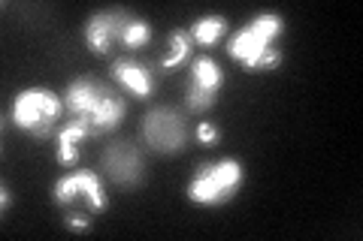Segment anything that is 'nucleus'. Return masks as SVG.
<instances>
[{
	"mask_svg": "<svg viewBox=\"0 0 363 241\" xmlns=\"http://www.w3.org/2000/svg\"><path fill=\"white\" fill-rule=\"evenodd\" d=\"M61 97L67 121H79L91 133V139L116 133L128 121V97L100 76H73Z\"/></svg>",
	"mask_w": 363,
	"mask_h": 241,
	"instance_id": "nucleus-1",
	"label": "nucleus"
},
{
	"mask_svg": "<svg viewBox=\"0 0 363 241\" xmlns=\"http://www.w3.org/2000/svg\"><path fill=\"white\" fill-rule=\"evenodd\" d=\"M281 33H285V18L279 13H260L227 37V54L252 76L276 73L285 64V52L279 45Z\"/></svg>",
	"mask_w": 363,
	"mask_h": 241,
	"instance_id": "nucleus-2",
	"label": "nucleus"
},
{
	"mask_svg": "<svg viewBox=\"0 0 363 241\" xmlns=\"http://www.w3.org/2000/svg\"><path fill=\"white\" fill-rule=\"evenodd\" d=\"M61 118H67L64 97L45 85L21 88L9 100V124L37 142L55 139V133L61 130Z\"/></svg>",
	"mask_w": 363,
	"mask_h": 241,
	"instance_id": "nucleus-3",
	"label": "nucleus"
},
{
	"mask_svg": "<svg viewBox=\"0 0 363 241\" xmlns=\"http://www.w3.org/2000/svg\"><path fill=\"white\" fill-rule=\"evenodd\" d=\"M245 184V163L240 157H218L206 160L191 172L185 196L191 205L200 208H221V205L233 202L240 196V190Z\"/></svg>",
	"mask_w": 363,
	"mask_h": 241,
	"instance_id": "nucleus-4",
	"label": "nucleus"
},
{
	"mask_svg": "<svg viewBox=\"0 0 363 241\" xmlns=\"http://www.w3.org/2000/svg\"><path fill=\"white\" fill-rule=\"evenodd\" d=\"M191 136H194V130L188 124V112L167 106V102L152 106L140 121V142L157 157L182 154L188 148Z\"/></svg>",
	"mask_w": 363,
	"mask_h": 241,
	"instance_id": "nucleus-5",
	"label": "nucleus"
},
{
	"mask_svg": "<svg viewBox=\"0 0 363 241\" xmlns=\"http://www.w3.org/2000/svg\"><path fill=\"white\" fill-rule=\"evenodd\" d=\"M52 202L58 208H70V205H82L91 214H104L109 208V190L104 184V175L94 169H73L61 175L52 184Z\"/></svg>",
	"mask_w": 363,
	"mask_h": 241,
	"instance_id": "nucleus-6",
	"label": "nucleus"
},
{
	"mask_svg": "<svg viewBox=\"0 0 363 241\" xmlns=\"http://www.w3.org/2000/svg\"><path fill=\"white\" fill-rule=\"evenodd\" d=\"M133 16L136 13H130V9H124V6H106V9L91 13L82 25L85 49L97 57H109L118 49L124 52V40H128Z\"/></svg>",
	"mask_w": 363,
	"mask_h": 241,
	"instance_id": "nucleus-7",
	"label": "nucleus"
},
{
	"mask_svg": "<svg viewBox=\"0 0 363 241\" xmlns=\"http://www.w3.org/2000/svg\"><path fill=\"white\" fill-rule=\"evenodd\" d=\"M224 66L212 54H200L191 61V70L185 78V109L188 114H206L218 106V97L224 90Z\"/></svg>",
	"mask_w": 363,
	"mask_h": 241,
	"instance_id": "nucleus-8",
	"label": "nucleus"
},
{
	"mask_svg": "<svg viewBox=\"0 0 363 241\" xmlns=\"http://www.w3.org/2000/svg\"><path fill=\"white\" fill-rule=\"evenodd\" d=\"M100 163H104V175L121 190H133L145 181V154L130 139L109 142L100 154Z\"/></svg>",
	"mask_w": 363,
	"mask_h": 241,
	"instance_id": "nucleus-9",
	"label": "nucleus"
},
{
	"mask_svg": "<svg viewBox=\"0 0 363 241\" xmlns=\"http://www.w3.org/2000/svg\"><path fill=\"white\" fill-rule=\"evenodd\" d=\"M109 78L124 97H133V100H152L155 90H157V73L152 64L140 61L133 54H118L112 57L109 64Z\"/></svg>",
	"mask_w": 363,
	"mask_h": 241,
	"instance_id": "nucleus-10",
	"label": "nucleus"
},
{
	"mask_svg": "<svg viewBox=\"0 0 363 241\" xmlns=\"http://www.w3.org/2000/svg\"><path fill=\"white\" fill-rule=\"evenodd\" d=\"M91 139V133L79 121H64L61 130L55 133V160L64 169L79 166V154H82V142Z\"/></svg>",
	"mask_w": 363,
	"mask_h": 241,
	"instance_id": "nucleus-11",
	"label": "nucleus"
},
{
	"mask_svg": "<svg viewBox=\"0 0 363 241\" xmlns=\"http://www.w3.org/2000/svg\"><path fill=\"white\" fill-rule=\"evenodd\" d=\"M191 40H194L197 49H215L218 42L227 40V33H230V21H227V16L221 13H209V16H197L194 21H191Z\"/></svg>",
	"mask_w": 363,
	"mask_h": 241,
	"instance_id": "nucleus-12",
	"label": "nucleus"
},
{
	"mask_svg": "<svg viewBox=\"0 0 363 241\" xmlns=\"http://www.w3.org/2000/svg\"><path fill=\"white\" fill-rule=\"evenodd\" d=\"M169 40V52L161 57V70H176V66L188 64L191 54H194V40H191V33L185 28H173L167 33Z\"/></svg>",
	"mask_w": 363,
	"mask_h": 241,
	"instance_id": "nucleus-13",
	"label": "nucleus"
},
{
	"mask_svg": "<svg viewBox=\"0 0 363 241\" xmlns=\"http://www.w3.org/2000/svg\"><path fill=\"white\" fill-rule=\"evenodd\" d=\"M194 139H197L203 148H215V145H218V139H221V130L215 127V121H197Z\"/></svg>",
	"mask_w": 363,
	"mask_h": 241,
	"instance_id": "nucleus-14",
	"label": "nucleus"
},
{
	"mask_svg": "<svg viewBox=\"0 0 363 241\" xmlns=\"http://www.w3.org/2000/svg\"><path fill=\"white\" fill-rule=\"evenodd\" d=\"M91 221H94V214H91V211H70L64 217V226L73 229V233H88Z\"/></svg>",
	"mask_w": 363,
	"mask_h": 241,
	"instance_id": "nucleus-15",
	"label": "nucleus"
},
{
	"mask_svg": "<svg viewBox=\"0 0 363 241\" xmlns=\"http://www.w3.org/2000/svg\"><path fill=\"white\" fill-rule=\"evenodd\" d=\"M13 202H16V196H13V190H9V184H6V181H4V184H0V211H9V208H13Z\"/></svg>",
	"mask_w": 363,
	"mask_h": 241,
	"instance_id": "nucleus-16",
	"label": "nucleus"
}]
</instances>
